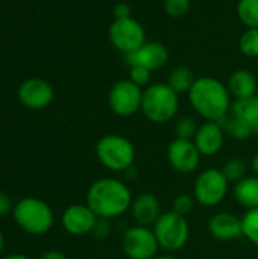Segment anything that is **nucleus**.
I'll return each instance as SVG.
<instances>
[{
    "instance_id": "obj_39",
    "label": "nucleus",
    "mask_w": 258,
    "mask_h": 259,
    "mask_svg": "<svg viewBox=\"0 0 258 259\" xmlns=\"http://www.w3.org/2000/svg\"><path fill=\"white\" fill-rule=\"evenodd\" d=\"M0 3H2V0H0Z\"/></svg>"
},
{
    "instance_id": "obj_32",
    "label": "nucleus",
    "mask_w": 258,
    "mask_h": 259,
    "mask_svg": "<svg viewBox=\"0 0 258 259\" xmlns=\"http://www.w3.org/2000/svg\"><path fill=\"white\" fill-rule=\"evenodd\" d=\"M131 12H132L131 6H129L128 3H125V2H120V3H117V5L114 6V9H113L114 20L129 18V17H132V15H131Z\"/></svg>"
},
{
    "instance_id": "obj_18",
    "label": "nucleus",
    "mask_w": 258,
    "mask_h": 259,
    "mask_svg": "<svg viewBox=\"0 0 258 259\" xmlns=\"http://www.w3.org/2000/svg\"><path fill=\"white\" fill-rule=\"evenodd\" d=\"M227 87L234 100L252 97L257 94L258 90L257 76L248 68H239L230 74Z\"/></svg>"
},
{
    "instance_id": "obj_3",
    "label": "nucleus",
    "mask_w": 258,
    "mask_h": 259,
    "mask_svg": "<svg viewBox=\"0 0 258 259\" xmlns=\"http://www.w3.org/2000/svg\"><path fill=\"white\" fill-rule=\"evenodd\" d=\"M178 111L179 96L166 82H155L143 90L141 114L151 123H169L176 117Z\"/></svg>"
},
{
    "instance_id": "obj_6",
    "label": "nucleus",
    "mask_w": 258,
    "mask_h": 259,
    "mask_svg": "<svg viewBox=\"0 0 258 259\" xmlns=\"http://www.w3.org/2000/svg\"><path fill=\"white\" fill-rule=\"evenodd\" d=\"M152 231L157 237L160 249L169 253L181 250L190 238V226L187 219L172 209L160 215L152 226Z\"/></svg>"
},
{
    "instance_id": "obj_11",
    "label": "nucleus",
    "mask_w": 258,
    "mask_h": 259,
    "mask_svg": "<svg viewBox=\"0 0 258 259\" xmlns=\"http://www.w3.org/2000/svg\"><path fill=\"white\" fill-rule=\"evenodd\" d=\"M169 165L179 175H192L201 165L202 155L192 140L175 138L166 150Z\"/></svg>"
},
{
    "instance_id": "obj_2",
    "label": "nucleus",
    "mask_w": 258,
    "mask_h": 259,
    "mask_svg": "<svg viewBox=\"0 0 258 259\" xmlns=\"http://www.w3.org/2000/svg\"><path fill=\"white\" fill-rule=\"evenodd\" d=\"M132 193L129 187L117 178H100L88 190L85 203L99 219L113 220L131 209Z\"/></svg>"
},
{
    "instance_id": "obj_35",
    "label": "nucleus",
    "mask_w": 258,
    "mask_h": 259,
    "mask_svg": "<svg viewBox=\"0 0 258 259\" xmlns=\"http://www.w3.org/2000/svg\"><path fill=\"white\" fill-rule=\"evenodd\" d=\"M251 170L258 176V153H255L251 159Z\"/></svg>"
},
{
    "instance_id": "obj_30",
    "label": "nucleus",
    "mask_w": 258,
    "mask_h": 259,
    "mask_svg": "<svg viewBox=\"0 0 258 259\" xmlns=\"http://www.w3.org/2000/svg\"><path fill=\"white\" fill-rule=\"evenodd\" d=\"M131 82H134L135 85H138L140 88H146L151 85V80H152V71L144 68V67H138V65H134V67H129V77H128Z\"/></svg>"
},
{
    "instance_id": "obj_23",
    "label": "nucleus",
    "mask_w": 258,
    "mask_h": 259,
    "mask_svg": "<svg viewBox=\"0 0 258 259\" xmlns=\"http://www.w3.org/2000/svg\"><path fill=\"white\" fill-rule=\"evenodd\" d=\"M237 17L246 29L258 27V0H239Z\"/></svg>"
},
{
    "instance_id": "obj_34",
    "label": "nucleus",
    "mask_w": 258,
    "mask_h": 259,
    "mask_svg": "<svg viewBox=\"0 0 258 259\" xmlns=\"http://www.w3.org/2000/svg\"><path fill=\"white\" fill-rule=\"evenodd\" d=\"M38 259H67V256L62 253V252H58V250H49V252H44Z\"/></svg>"
},
{
    "instance_id": "obj_9",
    "label": "nucleus",
    "mask_w": 258,
    "mask_h": 259,
    "mask_svg": "<svg viewBox=\"0 0 258 259\" xmlns=\"http://www.w3.org/2000/svg\"><path fill=\"white\" fill-rule=\"evenodd\" d=\"M120 246L129 259H154L160 250V244L152 228L138 225L123 232Z\"/></svg>"
},
{
    "instance_id": "obj_1",
    "label": "nucleus",
    "mask_w": 258,
    "mask_h": 259,
    "mask_svg": "<svg viewBox=\"0 0 258 259\" xmlns=\"http://www.w3.org/2000/svg\"><path fill=\"white\" fill-rule=\"evenodd\" d=\"M187 97L193 111L205 121H222L230 115L234 100L227 83L213 76L196 77Z\"/></svg>"
},
{
    "instance_id": "obj_4",
    "label": "nucleus",
    "mask_w": 258,
    "mask_h": 259,
    "mask_svg": "<svg viewBox=\"0 0 258 259\" xmlns=\"http://www.w3.org/2000/svg\"><path fill=\"white\" fill-rule=\"evenodd\" d=\"M134 143L119 134H108L96 143V158L109 171H128L135 162Z\"/></svg>"
},
{
    "instance_id": "obj_13",
    "label": "nucleus",
    "mask_w": 258,
    "mask_h": 259,
    "mask_svg": "<svg viewBox=\"0 0 258 259\" xmlns=\"http://www.w3.org/2000/svg\"><path fill=\"white\" fill-rule=\"evenodd\" d=\"M97 219L99 217L87 203H75L64 209L61 215V225L67 234L82 237L93 232Z\"/></svg>"
},
{
    "instance_id": "obj_29",
    "label": "nucleus",
    "mask_w": 258,
    "mask_h": 259,
    "mask_svg": "<svg viewBox=\"0 0 258 259\" xmlns=\"http://www.w3.org/2000/svg\"><path fill=\"white\" fill-rule=\"evenodd\" d=\"M190 0H164V12L170 18H181L190 11Z\"/></svg>"
},
{
    "instance_id": "obj_31",
    "label": "nucleus",
    "mask_w": 258,
    "mask_h": 259,
    "mask_svg": "<svg viewBox=\"0 0 258 259\" xmlns=\"http://www.w3.org/2000/svg\"><path fill=\"white\" fill-rule=\"evenodd\" d=\"M111 220H106V219H97V222H96V226H94V229H93V235L96 237V238H99V240H103V238H106L108 235H109V232H111V223H109Z\"/></svg>"
},
{
    "instance_id": "obj_5",
    "label": "nucleus",
    "mask_w": 258,
    "mask_h": 259,
    "mask_svg": "<svg viewBox=\"0 0 258 259\" xmlns=\"http://www.w3.org/2000/svg\"><path fill=\"white\" fill-rule=\"evenodd\" d=\"M12 219L15 225L30 235L47 234L55 222L52 208L38 197H24L14 205Z\"/></svg>"
},
{
    "instance_id": "obj_17",
    "label": "nucleus",
    "mask_w": 258,
    "mask_h": 259,
    "mask_svg": "<svg viewBox=\"0 0 258 259\" xmlns=\"http://www.w3.org/2000/svg\"><path fill=\"white\" fill-rule=\"evenodd\" d=\"M129 211L135 225L146 228H152L163 214L161 203L158 197L152 193H141L137 197H134Z\"/></svg>"
},
{
    "instance_id": "obj_27",
    "label": "nucleus",
    "mask_w": 258,
    "mask_h": 259,
    "mask_svg": "<svg viewBox=\"0 0 258 259\" xmlns=\"http://www.w3.org/2000/svg\"><path fill=\"white\" fill-rule=\"evenodd\" d=\"M198 124L192 117H181L176 124H175V135L176 138L181 140H192L195 138L196 132H198Z\"/></svg>"
},
{
    "instance_id": "obj_10",
    "label": "nucleus",
    "mask_w": 258,
    "mask_h": 259,
    "mask_svg": "<svg viewBox=\"0 0 258 259\" xmlns=\"http://www.w3.org/2000/svg\"><path fill=\"white\" fill-rule=\"evenodd\" d=\"M143 88L131 82L129 79H122L116 82L108 93V106L117 117H132L141 111Z\"/></svg>"
},
{
    "instance_id": "obj_15",
    "label": "nucleus",
    "mask_w": 258,
    "mask_h": 259,
    "mask_svg": "<svg viewBox=\"0 0 258 259\" xmlns=\"http://www.w3.org/2000/svg\"><path fill=\"white\" fill-rule=\"evenodd\" d=\"M225 137V131L219 121H204L199 124L193 143L202 156H214L224 147Z\"/></svg>"
},
{
    "instance_id": "obj_20",
    "label": "nucleus",
    "mask_w": 258,
    "mask_h": 259,
    "mask_svg": "<svg viewBox=\"0 0 258 259\" xmlns=\"http://www.w3.org/2000/svg\"><path fill=\"white\" fill-rule=\"evenodd\" d=\"M196 80V76L195 73L192 71V68L186 67V65H179V67H175L169 76H167V80L166 83L178 94H189V91L192 90L193 83Z\"/></svg>"
},
{
    "instance_id": "obj_38",
    "label": "nucleus",
    "mask_w": 258,
    "mask_h": 259,
    "mask_svg": "<svg viewBox=\"0 0 258 259\" xmlns=\"http://www.w3.org/2000/svg\"><path fill=\"white\" fill-rule=\"evenodd\" d=\"M3 247H5V237H3V234L0 231V253L3 252Z\"/></svg>"
},
{
    "instance_id": "obj_8",
    "label": "nucleus",
    "mask_w": 258,
    "mask_h": 259,
    "mask_svg": "<svg viewBox=\"0 0 258 259\" xmlns=\"http://www.w3.org/2000/svg\"><path fill=\"white\" fill-rule=\"evenodd\" d=\"M108 38L113 47L125 56L135 52L148 41L143 24L134 17L113 20L108 29Z\"/></svg>"
},
{
    "instance_id": "obj_12",
    "label": "nucleus",
    "mask_w": 258,
    "mask_h": 259,
    "mask_svg": "<svg viewBox=\"0 0 258 259\" xmlns=\"http://www.w3.org/2000/svg\"><path fill=\"white\" fill-rule=\"evenodd\" d=\"M18 100L29 109H44L55 99V90L52 83L41 77L26 79L18 87Z\"/></svg>"
},
{
    "instance_id": "obj_19",
    "label": "nucleus",
    "mask_w": 258,
    "mask_h": 259,
    "mask_svg": "<svg viewBox=\"0 0 258 259\" xmlns=\"http://www.w3.org/2000/svg\"><path fill=\"white\" fill-rule=\"evenodd\" d=\"M234 199L246 211L258 208V176H246L240 182L234 184Z\"/></svg>"
},
{
    "instance_id": "obj_14",
    "label": "nucleus",
    "mask_w": 258,
    "mask_h": 259,
    "mask_svg": "<svg viewBox=\"0 0 258 259\" xmlns=\"http://www.w3.org/2000/svg\"><path fill=\"white\" fill-rule=\"evenodd\" d=\"M169 49L158 41H146L135 52L125 56V62L128 67H144L151 71L163 68L169 62Z\"/></svg>"
},
{
    "instance_id": "obj_16",
    "label": "nucleus",
    "mask_w": 258,
    "mask_h": 259,
    "mask_svg": "<svg viewBox=\"0 0 258 259\" xmlns=\"http://www.w3.org/2000/svg\"><path fill=\"white\" fill-rule=\"evenodd\" d=\"M208 232L217 241H234L243 237L242 219L231 212H216L208 220Z\"/></svg>"
},
{
    "instance_id": "obj_33",
    "label": "nucleus",
    "mask_w": 258,
    "mask_h": 259,
    "mask_svg": "<svg viewBox=\"0 0 258 259\" xmlns=\"http://www.w3.org/2000/svg\"><path fill=\"white\" fill-rule=\"evenodd\" d=\"M12 209L14 206H12L11 197L5 191H0V217L8 215L9 212H12Z\"/></svg>"
},
{
    "instance_id": "obj_25",
    "label": "nucleus",
    "mask_w": 258,
    "mask_h": 259,
    "mask_svg": "<svg viewBox=\"0 0 258 259\" xmlns=\"http://www.w3.org/2000/svg\"><path fill=\"white\" fill-rule=\"evenodd\" d=\"M239 49L242 55L249 59H258V27L246 29L239 38Z\"/></svg>"
},
{
    "instance_id": "obj_26",
    "label": "nucleus",
    "mask_w": 258,
    "mask_h": 259,
    "mask_svg": "<svg viewBox=\"0 0 258 259\" xmlns=\"http://www.w3.org/2000/svg\"><path fill=\"white\" fill-rule=\"evenodd\" d=\"M243 237L258 247V208L249 209L242 217Z\"/></svg>"
},
{
    "instance_id": "obj_37",
    "label": "nucleus",
    "mask_w": 258,
    "mask_h": 259,
    "mask_svg": "<svg viewBox=\"0 0 258 259\" xmlns=\"http://www.w3.org/2000/svg\"><path fill=\"white\" fill-rule=\"evenodd\" d=\"M154 259H178L176 256H173V255H157Z\"/></svg>"
},
{
    "instance_id": "obj_36",
    "label": "nucleus",
    "mask_w": 258,
    "mask_h": 259,
    "mask_svg": "<svg viewBox=\"0 0 258 259\" xmlns=\"http://www.w3.org/2000/svg\"><path fill=\"white\" fill-rule=\"evenodd\" d=\"M2 259H30L29 256H26V255H21V253H12V255H8V256H5V258Z\"/></svg>"
},
{
    "instance_id": "obj_28",
    "label": "nucleus",
    "mask_w": 258,
    "mask_h": 259,
    "mask_svg": "<svg viewBox=\"0 0 258 259\" xmlns=\"http://www.w3.org/2000/svg\"><path fill=\"white\" fill-rule=\"evenodd\" d=\"M195 203H196V200H195L193 194L181 193V194H178V196L173 199L172 211H173V212H176V214H179V215L187 217V215L193 211Z\"/></svg>"
},
{
    "instance_id": "obj_22",
    "label": "nucleus",
    "mask_w": 258,
    "mask_h": 259,
    "mask_svg": "<svg viewBox=\"0 0 258 259\" xmlns=\"http://www.w3.org/2000/svg\"><path fill=\"white\" fill-rule=\"evenodd\" d=\"M220 126L224 127L225 131V135L237 140V141H245L248 138H251L254 134H252V129L249 124H246L245 121H242L240 118L234 117L233 114L227 115L222 121H219Z\"/></svg>"
},
{
    "instance_id": "obj_24",
    "label": "nucleus",
    "mask_w": 258,
    "mask_h": 259,
    "mask_svg": "<svg viewBox=\"0 0 258 259\" xmlns=\"http://www.w3.org/2000/svg\"><path fill=\"white\" fill-rule=\"evenodd\" d=\"M222 173L225 175L228 182L237 184L248 176V164L242 158H231L222 167Z\"/></svg>"
},
{
    "instance_id": "obj_21",
    "label": "nucleus",
    "mask_w": 258,
    "mask_h": 259,
    "mask_svg": "<svg viewBox=\"0 0 258 259\" xmlns=\"http://www.w3.org/2000/svg\"><path fill=\"white\" fill-rule=\"evenodd\" d=\"M234 117L240 118L242 121H245L246 124L252 126L258 123V96L252 97H246V99H237L233 100V106H231V112Z\"/></svg>"
},
{
    "instance_id": "obj_7",
    "label": "nucleus",
    "mask_w": 258,
    "mask_h": 259,
    "mask_svg": "<svg viewBox=\"0 0 258 259\" xmlns=\"http://www.w3.org/2000/svg\"><path fill=\"white\" fill-rule=\"evenodd\" d=\"M230 190V182L220 168H207L196 176L193 184V197L196 203L205 208L220 205Z\"/></svg>"
}]
</instances>
